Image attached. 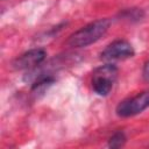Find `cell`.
<instances>
[{
    "instance_id": "obj_3",
    "label": "cell",
    "mask_w": 149,
    "mask_h": 149,
    "mask_svg": "<svg viewBox=\"0 0 149 149\" xmlns=\"http://www.w3.org/2000/svg\"><path fill=\"white\" fill-rule=\"evenodd\" d=\"M149 107V91L141 92L132 98L125 99L116 106V114L121 118H129L142 113Z\"/></svg>"
},
{
    "instance_id": "obj_7",
    "label": "cell",
    "mask_w": 149,
    "mask_h": 149,
    "mask_svg": "<svg viewBox=\"0 0 149 149\" xmlns=\"http://www.w3.org/2000/svg\"><path fill=\"white\" fill-rule=\"evenodd\" d=\"M142 73H143V78L149 83V59L144 63V66H143V71H142Z\"/></svg>"
},
{
    "instance_id": "obj_1",
    "label": "cell",
    "mask_w": 149,
    "mask_h": 149,
    "mask_svg": "<svg viewBox=\"0 0 149 149\" xmlns=\"http://www.w3.org/2000/svg\"><path fill=\"white\" fill-rule=\"evenodd\" d=\"M109 26L111 21L108 19L95 20L71 34L66 43L72 48H83L93 44L107 33Z\"/></svg>"
},
{
    "instance_id": "obj_5",
    "label": "cell",
    "mask_w": 149,
    "mask_h": 149,
    "mask_svg": "<svg viewBox=\"0 0 149 149\" xmlns=\"http://www.w3.org/2000/svg\"><path fill=\"white\" fill-rule=\"evenodd\" d=\"M45 59V51L41 48L31 49L19 57H16L13 62V68L16 70H33L37 68Z\"/></svg>"
},
{
    "instance_id": "obj_4",
    "label": "cell",
    "mask_w": 149,
    "mask_h": 149,
    "mask_svg": "<svg viewBox=\"0 0 149 149\" xmlns=\"http://www.w3.org/2000/svg\"><path fill=\"white\" fill-rule=\"evenodd\" d=\"M135 55L133 45L126 40H115L109 43L100 54V58L106 62L122 61L130 58Z\"/></svg>"
},
{
    "instance_id": "obj_6",
    "label": "cell",
    "mask_w": 149,
    "mask_h": 149,
    "mask_svg": "<svg viewBox=\"0 0 149 149\" xmlns=\"http://www.w3.org/2000/svg\"><path fill=\"white\" fill-rule=\"evenodd\" d=\"M126 135L123 132H116L114 133L111 139L108 140V147L111 148H120L126 143Z\"/></svg>"
},
{
    "instance_id": "obj_2",
    "label": "cell",
    "mask_w": 149,
    "mask_h": 149,
    "mask_svg": "<svg viewBox=\"0 0 149 149\" xmlns=\"http://www.w3.org/2000/svg\"><path fill=\"white\" fill-rule=\"evenodd\" d=\"M118 73H119V70L113 64H105L97 68L93 71L92 79H91L93 91L98 95H102V97L107 95L111 92L118 78Z\"/></svg>"
}]
</instances>
